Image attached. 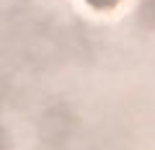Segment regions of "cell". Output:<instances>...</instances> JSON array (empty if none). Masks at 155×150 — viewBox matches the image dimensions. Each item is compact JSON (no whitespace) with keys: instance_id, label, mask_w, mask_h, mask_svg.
Segmentation results:
<instances>
[{"instance_id":"cell-1","label":"cell","mask_w":155,"mask_h":150,"mask_svg":"<svg viewBox=\"0 0 155 150\" xmlns=\"http://www.w3.org/2000/svg\"><path fill=\"white\" fill-rule=\"evenodd\" d=\"M91 8H96V11H111V8H116L122 0H85Z\"/></svg>"}]
</instances>
